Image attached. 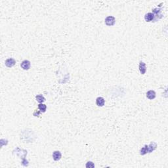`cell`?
<instances>
[{
    "label": "cell",
    "mask_w": 168,
    "mask_h": 168,
    "mask_svg": "<svg viewBox=\"0 0 168 168\" xmlns=\"http://www.w3.org/2000/svg\"><path fill=\"white\" fill-rule=\"evenodd\" d=\"M157 147V144L154 142H152L151 143L149 144L148 146V153H150V152H153L155 149Z\"/></svg>",
    "instance_id": "9"
},
{
    "label": "cell",
    "mask_w": 168,
    "mask_h": 168,
    "mask_svg": "<svg viewBox=\"0 0 168 168\" xmlns=\"http://www.w3.org/2000/svg\"><path fill=\"white\" fill-rule=\"evenodd\" d=\"M104 103H105V100L103 97H99L97 98L96 99V104L98 106H100V107H102L104 105Z\"/></svg>",
    "instance_id": "6"
},
{
    "label": "cell",
    "mask_w": 168,
    "mask_h": 168,
    "mask_svg": "<svg viewBox=\"0 0 168 168\" xmlns=\"http://www.w3.org/2000/svg\"><path fill=\"white\" fill-rule=\"evenodd\" d=\"M39 114H40V112H37L36 110L34 112V116H39Z\"/></svg>",
    "instance_id": "14"
},
{
    "label": "cell",
    "mask_w": 168,
    "mask_h": 168,
    "mask_svg": "<svg viewBox=\"0 0 168 168\" xmlns=\"http://www.w3.org/2000/svg\"><path fill=\"white\" fill-rule=\"evenodd\" d=\"M116 22V18L113 16H108L105 18V24L108 26H112L114 25Z\"/></svg>",
    "instance_id": "1"
},
{
    "label": "cell",
    "mask_w": 168,
    "mask_h": 168,
    "mask_svg": "<svg viewBox=\"0 0 168 168\" xmlns=\"http://www.w3.org/2000/svg\"><path fill=\"white\" fill-rule=\"evenodd\" d=\"M95 165L92 162H88L86 164V168H94Z\"/></svg>",
    "instance_id": "13"
},
{
    "label": "cell",
    "mask_w": 168,
    "mask_h": 168,
    "mask_svg": "<svg viewBox=\"0 0 168 168\" xmlns=\"http://www.w3.org/2000/svg\"><path fill=\"white\" fill-rule=\"evenodd\" d=\"M148 146H147V145H144V147H142V148L141 149L140 154H141V155H144V154H146V153H148Z\"/></svg>",
    "instance_id": "11"
},
{
    "label": "cell",
    "mask_w": 168,
    "mask_h": 168,
    "mask_svg": "<svg viewBox=\"0 0 168 168\" xmlns=\"http://www.w3.org/2000/svg\"><path fill=\"white\" fill-rule=\"evenodd\" d=\"M36 99L37 102H38L39 103H43V102L45 101V99L42 95H37L36 97Z\"/></svg>",
    "instance_id": "10"
},
{
    "label": "cell",
    "mask_w": 168,
    "mask_h": 168,
    "mask_svg": "<svg viewBox=\"0 0 168 168\" xmlns=\"http://www.w3.org/2000/svg\"><path fill=\"white\" fill-rule=\"evenodd\" d=\"M38 108L40 110L41 112H45L47 110V106L45 104L43 103H40L38 105Z\"/></svg>",
    "instance_id": "12"
},
{
    "label": "cell",
    "mask_w": 168,
    "mask_h": 168,
    "mask_svg": "<svg viewBox=\"0 0 168 168\" xmlns=\"http://www.w3.org/2000/svg\"><path fill=\"white\" fill-rule=\"evenodd\" d=\"M20 66H21V68H22L23 70H29V69L30 68V62L29 61H28V60H25V61H23L22 63H21V64H20Z\"/></svg>",
    "instance_id": "2"
},
{
    "label": "cell",
    "mask_w": 168,
    "mask_h": 168,
    "mask_svg": "<svg viewBox=\"0 0 168 168\" xmlns=\"http://www.w3.org/2000/svg\"><path fill=\"white\" fill-rule=\"evenodd\" d=\"M139 68V71L141 74H144L146 73V64L144 63V62H142V61L140 62Z\"/></svg>",
    "instance_id": "3"
},
{
    "label": "cell",
    "mask_w": 168,
    "mask_h": 168,
    "mask_svg": "<svg viewBox=\"0 0 168 168\" xmlns=\"http://www.w3.org/2000/svg\"><path fill=\"white\" fill-rule=\"evenodd\" d=\"M15 63H16V61L13 58H9V59H7L5 61V65L9 68H11L13 66H14Z\"/></svg>",
    "instance_id": "4"
},
{
    "label": "cell",
    "mask_w": 168,
    "mask_h": 168,
    "mask_svg": "<svg viewBox=\"0 0 168 168\" xmlns=\"http://www.w3.org/2000/svg\"><path fill=\"white\" fill-rule=\"evenodd\" d=\"M156 92L154 90H150L146 93V97L148 98V99L153 100L156 98Z\"/></svg>",
    "instance_id": "5"
},
{
    "label": "cell",
    "mask_w": 168,
    "mask_h": 168,
    "mask_svg": "<svg viewBox=\"0 0 168 168\" xmlns=\"http://www.w3.org/2000/svg\"><path fill=\"white\" fill-rule=\"evenodd\" d=\"M61 157H62V154H61L60 151H54L53 153V158L55 161H59L61 160Z\"/></svg>",
    "instance_id": "7"
},
{
    "label": "cell",
    "mask_w": 168,
    "mask_h": 168,
    "mask_svg": "<svg viewBox=\"0 0 168 168\" xmlns=\"http://www.w3.org/2000/svg\"><path fill=\"white\" fill-rule=\"evenodd\" d=\"M154 14L152 13H148L147 14H145L144 16V19L146 20V22H151L154 19Z\"/></svg>",
    "instance_id": "8"
}]
</instances>
